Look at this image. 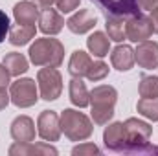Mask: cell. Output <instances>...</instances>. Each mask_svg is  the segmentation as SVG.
Wrapping results in <instances>:
<instances>
[{"label": "cell", "mask_w": 158, "mask_h": 156, "mask_svg": "<svg viewBox=\"0 0 158 156\" xmlns=\"http://www.w3.org/2000/svg\"><path fill=\"white\" fill-rule=\"evenodd\" d=\"M116 101H118V92L110 84H99L90 92L92 119L96 125H107L112 119Z\"/></svg>", "instance_id": "2"}, {"label": "cell", "mask_w": 158, "mask_h": 156, "mask_svg": "<svg viewBox=\"0 0 158 156\" xmlns=\"http://www.w3.org/2000/svg\"><path fill=\"white\" fill-rule=\"evenodd\" d=\"M134 59L138 66L145 70H155L158 68V42L155 40H143L138 44L134 50Z\"/></svg>", "instance_id": "9"}, {"label": "cell", "mask_w": 158, "mask_h": 156, "mask_svg": "<svg viewBox=\"0 0 158 156\" xmlns=\"http://www.w3.org/2000/svg\"><path fill=\"white\" fill-rule=\"evenodd\" d=\"M125 147L123 153L129 154H158V147L151 145L153 127L138 117H129L125 123Z\"/></svg>", "instance_id": "1"}, {"label": "cell", "mask_w": 158, "mask_h": 156, "mask_svg": "<svg viewBox=\"0 0 158 156\" xmlns=\"http://www.w3.org/2000/svg\"><path fill=\"white\" fill-rule=\"evenodd\" d=\"M11 156H28V154H57V149L52 147L50 143H33V142H26V143H13L7 151Z\"/></svg>", "instance_id": "15"}, {"label": "cell", "mask_w": 158, "mask_h": 156, "mask_svg": "<svg viewBox=\"0 0 158 156\" xmlns=\"http://www.w3.org/2000/svg\"><path fill=\"white\" fill-rule=\"evenodd\" d=\"M138 92H140V97H158V77L156 76H142Z\"/></svg>", "instance_id": "25"}, {"label": "cell", "mask_w": 158, "mask_h": 156, "mask_svg": "<svg viewBox=\"0 0 158 156\" xmlns=\"http://www.w3.org/2000/svg\"><path fill=\"white\" fill-rule=\"evenodd\" d=\"M96 15L92 9H79L77 13H74L68 20H66V28L72 31V33H77V35H83V33H88L90 30L96 28Z\"/></svg>", "instance_id": "11"}, {"label": "cell", "mask_w": 158, "mask_h": 156, "mask_svg": "<svg viewBox=\"0 0 158 156\" xmlns=\"http://www.w3.org/2000/svg\"><path fill=\"white\" fill-rule=\"evenodd\" d=\"M9 72H7V68L4 66V64H0V90H6L7 86H9Z\"/></svg>", "instance_id": "30"}, {"label": "cell", "mask_w": 158, "mask_h": 156, "mask_svg": "<svg viewBox=\"0 0 158 156\" xmlns=\"http://www.w3.org/2000/svg\"><path fill=\"white\" fill-rule=\"evenodd\" d=\"M37 134L44 142H57L61 138V121L57 112L42 110L37 119Z\"/></svg>", "instance_id": "8"}, {"label": "cell", "mask_w": 158, "mask_h": 156, "mask_svg": "<svg viewBox=\"0 0 158 156\" xmlns=\"http://www.w3.org/2000/svg\"><path fill=\"white\" fill-rule=\"evenodd\" d=\"M39 6L35 2L30 0H22L17 2L13 7V17L17 20V24H26V26H35V22L39 20Z\"/></svg>", "instance_id": "14"}, {"label": "cell", "mask_w": 158, "mask_h": 156, "mask_svg": "<svg viewBox=\"0 0 158 156\" xmlns=\"http://www.w3.org/2000/svg\"><path fill=\"white\" fill-rule=\"evenodd\" d=\"M151 22H153V31L155 33H158V7H155L153 11H151Z\"/></svg>", "instance_id": "33"}, {"label": "cell", "mask_w": 158, "mask_h": 156, "mask_svg": "<svg viewBox=\"0 0 158 156\" xmlns=\"http://www.w3.org/2000/svg\"><path fill=\"white\" fill-rule=\"evenodd\" d=\"M107 15H119V17H132L140 15L142 7L138 0H96Z\"/></svg>", "instance_id": "10"}, {"label": "cell", "mask_w": 158, "mask_h": 156, "mask_svg": "<svg viewBox=\"0 0 158 156\" xmlns=\"http://www.w3.org/2000/svg\"><path fill=\"white\" fill-rule=\"evenodd\" d=\"M2 64H4V66L7 68V72H9L11 76H15V77L26 74V72H28V66H30V64H28V59H26L22 53H17V51L6 53Z\"/></svg>", "instance_id": "22"}, {"label": "cell", "mask_w": 158, "mask_h": 156, "mask_svg": "<svg viewBox=\"0 0 158 156\" xmlns=\"http://www.w3.org/2000/svg\"><path fill=\"white\" fill-rule=\"evenodd\" d=\"M138 2H140V7L147 11H153L155 7H158V0H138Z\"/></svg>", "instance_id": "31"}, {"label": "cell", "mask_w": 158, "mask_h": 156, "mask_svg": "<svg viewBox=\"0 0 158 156\" xmlns=\"http://www.w3.org/2000/svg\"><path fill=\"white\" fill-rule=\"evenodd\" d=\"M110 63H112V66L118 72H129L134 66V63H136L134 50L131 46H127V44H119L110 53Z\"/></svg>", "instance_id": "17"}, {"label": "cell", "mask_w": 158, "mask_h": 156, "mask_svg": "<svg viewBox=\"0 0 158 156\" xmlns=\"http://www.w3.org/2000/svg\"><path fill=\"white\" fill-rule=\"evenodd\" d=\"M37 84L40 90V97L44 101H55L63 92V77L57 68L44 66L37 74Z\"/></svg>", "instance_id": "6"}, {"label": "cell", "mask_w": 158, "mask_h": 156, "mask_svg": "<svg viewBox=\"0 0 158 156\" xmlns=\"http://www.w3.org/2000/svg\"><path fill=\"white\" fill-rule=\"evenodd\" d=\"M136 110L151 121H158V97H142L136 103Z\"/></svg>", "instance_id": "24"}, {"label": "cell", "mask_w": 158, "mask_h": 156, "mask_svg": "<svg viewBox=\"0 0 158 156\" xmlns=\"http://www.w3.org/2000/svg\"><path fill=\"white\" fill-rule=\"evenodd\" d=\"M79 2H81V0H55L57 9H59L61 13H72L74 9L79 7Z\"/></svg>", "instance_id": "28"}, {"label": "cell", "mask_w": 158, "mask_h": 156, "mask_svg": "<svg viewBox=\"0 0 158 156\" xmlns=\"http://www.w3.org/2000/svg\"><path fill=\"white\" fill-rule=\"evenodd\" d=\"M70 101L79 107V109H85L90 105V92L86 90V84L81 81V77H74L70 81Z\"/></svg>", "instance_id": "21"}, {"label": "cell", "mask_w": 158, "mask_h": 156, "mask_svg": "<svg viewBox=\"0 0 158 156\" xmlns=\"http://www.w3.org/2000/svg\"><path fill=\"white\" fill-rule=\"evenodd\" d=\"M30 61L35 66H52L57 68L63 64L64 59V46L57 39H50V37H42L37 39L30 46Z\"/></svg>", "instance_id": "3"}, {"label": "cell", "mask_w": 158, "mask_h": 156, "mask_svg": "<svg viewBox=\"0 0 158 156\" xmlns=\"http://www.w3.org/2000/svg\"><path fill=\"white\" fill-rule=\"evenodd\" d=\"M103 142H105V147L109 151L123 153V147H125V125L121 121L110 123L103 132Z\"/></svg>", "instance_id": "13"}, {"label": "cell", "mask_w": 158, "mask_h": 156, "mask_svg": "<svg viewBox=\"0 0 158 156\" xmlns=\"http://www.w3.org/2000/svg\"><path fill=\"white\" fill-rule=\"evenodd\" d=\"M90 64H92L90 55L83 50H76L68 61V72L72 77H83V76H86Z\"/></svg>", "instance_id": "18"}, {"label": "cell", "mask_w": 158, "mask_h": 156, "mask_svg": "<svg viewBox=\"0 0 158 156\" xmlns=\"http://www.w3.org/2000/svg\"><path fill=\"white\" fill-rule=\"evenodd\" d=\"M59 121H61V132H64V136L70 142L88 140L94 132V125L90 117L74 109H64L63 114L59 116Z\"/></svg>", "instance_id": "4"}, {"label": "cell", "mask_w": 158, "mask_h": 156, "mask_svg": "<svg viewBox=\"0 0 158 156\" xmlns=\"http://www.w3.org/2000/svg\"><path fill=\"white\" fill-rule=\"evenodd\" d=\"M9 101H11L9 94H7L6 90H0V110H4V109L9 105Z\"/></svg>", "instance_id": "32"}, {"label": "cell", "mask_w": 158, "mask_h": 156, "mask_svg": "<svg viewBox=\"0 0 158 156\" xmlns=\"http://www.w3.org/2000/svg\"><path fill=\"white\" fill-rule=\"evenodd\" d=\"M9 97L11 103L19 109H28L33 107L39 101V92H37V84L35 81L30 77L17 79L9 84Z\"/></svg>", "instance_id": "5"}, {"label": "cell", "mask_w": 158, "mask_h": 156, "mask_svg": "<svg viewBox=\"0 0 158 156\" xmlns=\"http://www.w3.org/2000/svg\"><path fill=\"white\" fill-rule=\"evenodd\" d=\"M105 28H107V33H109V39L110 40L121 42V40L127 39V33H125V20H123V17H119V15H107Z\"/></svg>", "instance_id": "23"}, {"label": "cell", "mask_w": 158, "mask_h": 156, "mask_svg": "<svg viewBox=\"0 0 158 156\" xmlns=\"http://www.w3.org/2000/svg\"><path fill=\"white\" fill-rule=\"evenodd\" d=\"M86 48H88L90 53H94V57L103 59L105 55H109L110 39H109L103 31H94V33L86 39Z\"/></svg>", "instance_id": "19"}, {"label": "cell", "mask_w": 158, "mask_h": 156, "mask_svg": "<svg viewBox=\"0 0 158 156\" xmlns=\"http://www.w3.org/2000/svg\"><path fill=\"white\" fill-rule=\"evenodd\" d=\"M64 26V18L52 7L44 9L39 15V30L44 35H57Z\"/></svg>", "instance_id": "16"}, {"label": "cell", "mask_w": 158, "mask_h": 156, "mask_svg": "<svg viewBox=\"0 0 158 156\" xmlns=\"http://www.w3.org/2000/svg\"><path fill=\"white\" fill-rule=\"evenodd\" d=\"M9 28H11L9 26V17L0 9V42L6 40V35L9 33Z\"/></svg>", "instance_id": "29"}, {"label": "cell", "mask_w": 158, "mask_h": 156, "mask_svg": "<svg viewBox=\"0 0 158 156\" xmlns=\"http://www.w3.org/2000/svg\"><path fill=\"white\" fill-rule=\"evenodd\" d=\"M109 76V66L103 63V61H94L92 64H90V68H88V72H86V79L88 81H101V79H105Z\"/></svg>", "instance_id": "26"}, {"label": "cell", "mask_w": 158, "mask_h": 156, "mask_svg": "<svg viewBox=\"0 0 158 156\" xmlns=\"http://www.w3.org/2000/svg\"><path fill=\"white\" fill-rule=\"evenodd\" d=\"M33 2L42 9H48V7H52V4H55V0H33Z\"/></svg>", "instance_id": "34"}, {"label": "cell", "mask_w": 158, "mask_h": 156, "mask_svg": "<svg viewBox=\"0 0 158 156\" xmlns=\"http://www.w3.org/2000/svg\"><path fill=\"white\" fill-rule=\"evenodd\" d=\"M35 26H26V24H15L13 28H9L7 39L13 46H24L31 39H35Z\"/></svg>", "instance_id": "20"}, {"label": "cell", "mask_w": 158, "mask_h": 156, "mask_svg": "<svg viewBox=\"0 0 158 156\" xmlns=\"http://www.w3.org/2000/svg\"><path fill=\"white\" fill-rule=\"evenodd\" d=\"M72 154L74 156H85V154H101V151H99V147L98 145H94V143H83V145H77V147H74L72 149Z\"/></svg>", "instance_id": "27"}, {"label": "cell", "mask_w": 158, "mask_h": 156, "mask_svg": "<svg viewBox=\"0 0 158 156\" xmlns=\"http://www.w3.org/2000/svg\"><path fill=\"white\" fill-rule=\"evenodd\" d=\"M9 132L15 142H20V143L33 142L35 140V123L30 116H17L11 121Z\"/></svg>", "instance_id": "12"}, {"label": "cell", "mask_w": 158, "mask_h": 156, "mask_svg": "<svg viewBox=\"0 0 158 156\" xmlns=\"http://www.w3.org/2000/svg\"><path fill=\"white\" fill-rule=\"evenodd\" d=\"M125 33H127V39L132 42H143V40L151 39V35L155 33L153 22L145 15H132L125 22Z\"/></svg>", "instance_id": "7"}]
</instances>
